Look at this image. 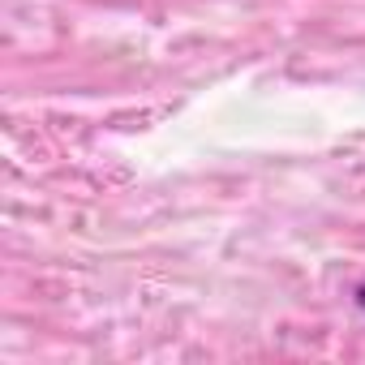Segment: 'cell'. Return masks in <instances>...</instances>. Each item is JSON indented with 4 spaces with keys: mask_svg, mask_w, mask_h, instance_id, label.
<instances>
[{
    "mask_svg": "<svg viewBox=\"0 0 365 365\" xmlns=\"http://www.w3.org/2000/svg\"><path fill=\"white\" fill-rule=\"evenodd\" d=\"M361 309H365V288H361Z\"/></svg>",
    "mask_w": 365,
    "mask_h": 365,
    "instance_id": "cell-1",
    "label": "cell"
}]
</instances>
